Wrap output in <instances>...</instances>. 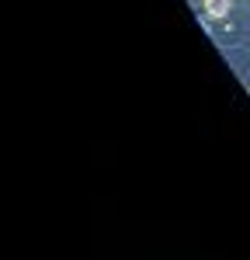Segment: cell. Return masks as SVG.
<instances>
[{"label":"cell","instance_id":"1","mask_svg":"<svg viewBox=\"0 0 250 260\" xmlns=\"http://www.w3.org/2000/svg\"><path fill=\"white\" fill-rule=\"evenodd\" d=\"M205 14L208 18H226L229 14V0H205Z\"/></svg>","mask_w":250,"mask_h":260}]
</instances>
